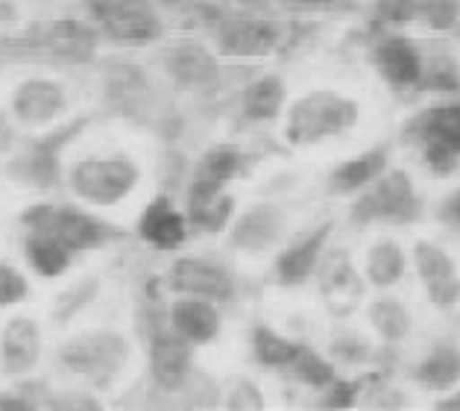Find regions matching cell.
Wrapping results in <instances>:
<instances>
[{
	"instance_id": "d6986e66",
	"label": "cell",
	"mask_w": 460,
	"mask_h": 411,
	"mask_svg": "<svg viewBox=\"0 0 460 411\" xmlns=\"http://www.w3.org/2000/svg\"><path fill=\"white\" fill-rule=\"evenodd\" d=\"M65 106H68L65 88L53 80H41V76L21 83L18 92L13 94V115L27 127L50 124L65 112Z\"/></svg>"
},
{
	"instance_id": "30bf717a",
	"label": "cell",
	"mask_w": 460,
	"mask_h": 411,
	"mask_svg": "<svg viewBox=\"0 0 460 411\" xmlns=\"http://www.w3.org/2000/svg\"><path fill=\"white\" fill-rule=\"evenodd\" d=\"M334 224L325 220V224L314 227L305 236H299L296 241H290L288 247L276 255L273 262V282L279 288H299L305 285L314 273L320 271V262L329 247Z\"/></svg>"
},
{
	"instance_id": "603a6c76",
	"label": "cell",
	"mask_w": 460,
	"mask_h": 411,
	"mask_svg": "<svg viewBox=\"0 0 460 411\" xmlns=\"http://www.w3.org/2000/svg\"><path fill=\"white\" fill-rule=\"evenodd\" d=\"M164 71L182 88H208L217 80V59L203 44L182 41L164 53Z\"/></svg>"
},
{
	"instance_id": "ffe728a7",
	"label": "cell",
	"mask_w": 460,
	"mask_h": 411,
	"mask_svg": "<svg viewBox=\"0 0 460 411\" xmlns=\"http://www.w3.org/2000/svg\"><path fill=\"white\" fill-rule=\"evenodd\" d=\"M188 229H190L188 215L179 212L167 194L155 197L138 218V236L155 250H167V253L179 250L188 238Z\"/></svg>"
},
{
	"instance_id": "83f0119b",
	"label": "cell",
	"mask_w": 460,
	"mask_h": 411,
	"mask_svg": "<svg viewBox=\"0 0 460 411\" xmlns=\"http://www.w3.org/2000/svg\"><path fill=\"white\" fill-rule=\"evenodd\" d=\"M24 255L30 262V268L36 271L44 280H53V276H62L71 264V250L65 244L50 236V232H27L24 238Z\"/></svg>"
},
{
	"instance_id": "4dcf8cb0",
	"label": "cell",
	"mask_w": 460,
	"mask_h": 411,
	"mask_svg": "<svg viewBox=\"0 0 460 411\" xmlns=\"http://www.w3.org/2000/svg\"><path fill=\"white\" fill-rule=\"evenodd\" d=\"M367 317H369V324H373L376 335L385 344L405 341L408 332H411V324H413L408 306L402 303V299H396V297H378V299H373L369 308H367Z\"/></svg>"
},
{
	"instance_id": "d590c367",
	"label": "cell",
	"mask_w": 460,
	"mask_h": 411,
	"mask_svg": "<svg viewBox=\"0 0 460 411\" xmlns=\"http://www.w3.org/2000/svg\"><path fill=\"white\" fill-rule=\"evenodd\" d=\"M97 280H85V282H80V285H74V288H68L59 299H56V308H53V317L56 320H62V324H68V320L80 312L83 306H88L94 299V294H97Z\"/></svg>"
},
{
	"instance_id": "7a4b0ae2",
	"label": "cell",
	"mask_w": 460,
	"mask_h": 411,
	"mask_svg": "<svg viewBox=\"0 0 460 411\" xmlns=\"http://www.w3.org/2000/svg\"><path fill=\"white\" fill-rule=\"evenodd\" d=\"M420 218V194L408 171H385L378 180L355 194V203L349 206V224L364 227H408Z\"/></svg>"
},
{
	"instance_id": "e0dca14e",
	"label": "cell",
	"mask_w": 460,
	"mask_h": 411,
	"mask_svg": "<svg viewBox=\"0 0 460 411\" xmlns=\"http://www.w3.org/2000/svg\"><path fill=\"white\" fill-rule=\"evenodd\" d=\"M243 150L234 144H215L197 159L194 174H190L185 197H215L226 192V185L243 174Z\"/></svg>"
},
{
	"instance_id": "f546056e",
	"label": "cell",
	"mask_w": 460,
	"mask_h": 411,
	"mask_svg": "<svg viewBox=\"0 0 460 411\" xmlns=\"http://www.w3.org/2000/svg\"><path fill=\"white\" fill-rule=\"evenodd\" d=\"M408 271V259H405V250L399 247L396 241L390 238H381L376 241L373 247L367 253V282L376 285V288H390L396 285L402 276Z\"/></svg>"
},
{
	"instance_id": "4fadbf2b",
	"label": "cell",
	"mask_w": 460,
	"mask_h": 411,
	"mask_svg": "<svg viewBox=\"0 0 460 411\" xmlns=\"http://www.w3.org/2000/svg\"><path fill=\"white\" fill-rule=\"evenodd\" d=\"M288 229V215L276 203H255L229 227V247L243 255H261L273 250Z\"/></svg>"
},
{
	"instance_id": "d6a6232c",
	"label": "cell",
	"mask_w": 460,
	"mask_h": 411,
	"mask_svg": "<svg viewBox=\"0 0 460 411\" xmlns=\"http://www.w3.org/2000/svg\"><path fill=\"white\" fill-rule=\"evenodd\" d=\"M329 355L334 364H343V368H364V364L373 359V344H369V338H364L361 332L343 329L332 338Z\"/></svg>"
},
{
	"instance_id": "1f68e13d",
	"label": "cell",
	"mask_w": 460,
	"mask_h": 411,
	"mask_svg": "<svg viewBox=\"0 0 460 411\" xmlns=\"http://www.w3.org/2000/svg\"><path fill=\"white\" fill-rule=\"evenodd\" d=\"M288 373L294 376L296 382L314 388V391H323V388H329L334 380H338V364L332 359H325V355H320L314 347H308V344H299V353Z\"/></svg>"
},
{
	"instance_id": "44dd1931",
	"label": "cell",
	"mask_w": 460,
	"mask_h": 411,
	"mask_svg": "<svg viewBox=\"0 0 460 411\" xmlns=\"http://www.w3.org/2000/svg\"><path fill=\"white\" fill-rule=\"evenodd\" d=\"M167 320L171 326L185 335L190 344H211L220 335V308L215 299H203V297H185L179 294V299H173L171 312H167Z\"/></svg>"
},
{
	"instance_id": "52a82bcc",
	"label": "cell",
	"mask_w": 460,
	"mask_h": 411,
	"mask_svg": "<svg viewBox=\"0 0 460 411\" xmlns=\"http://www.w3.org/2000/svg\"><path fill=\"white\" fill-rule=\"evenodd\" d=\"M92 9L109 36L123 44H150L164 32L147 0H92Z\"/></svg>"
},
{
	"instance_id": "bcb514c9",
	"label": "cell",
	"mask_w": 460,
	"mask_h": 411,
	"mask_svg": "<svg viewBox=\"0 0 460 411\" xmlns=\"http://www.w3.org/2000/svg\"><path fill=\"white\" fill-rule=\"evenodd\" d=\"M455 32H457V39H460V24H457V27H455Z\"/></svg>"
},
{
	"instance_id": "3957f363",
	"label": "cell",
	"mask_w": 460,
	"mask_h": 411,
	"mask_svg": "<svg viewBox=\"0 0 460 411\" xmlns=\"http://www.w3.org/2000/svg\"><path fill=\"white\" fill-rule=\"evenodd\" d=\"M21 224H24L30 232H50V236L59 238L71 253L100 250V247H106L109 241L123 236L118 227H111L106 220L83 212V209L50 206V203L30 206L27 212L21 215Z\"/></svg>"
},
{
	"instance_id": "b9f144b4",
	"label": "cell",
	"mask_w": 460,
	"mask_h": 411,
	"mask_svg": "<svg viewBox=\"0 0 460 411\" xmlns=\"http://www.w3.org/2000/svg\"><path fill=\"white\" fill-rule=\"evenodd\" d=\"M434 218L440 220L443 227H448L452 232H460V188H455L452 194H446L437 206Z\"/></svg>"
},
{
	"instance_id": "9c48e42d",
	"label": "cell",
	"mask_w": 460,
	"mask_h": 411,
	"mask_svg": "<svg viewBox=\"0 0 460 411\" xmlns=\"http://www.w3.org/2000/svg\"><path fill=\"white\" fill-rule=\"evenodd\" d=\"M317 273H320V294H323L325 308H329L334 317L355 315V308L361 306L369 282H367V276L361 280V273L346 259V253L343 250L325 253Z\"/></svg>"
},
{
	"instance_id": "60d3db41",
	"label": "cell",
	"mask_w": 460,
	"mask_h": 411,
	"mask_svg": "<svg viewBox=\"0 0 460 411\" xmlns=\"http://www.w3.org/2000/svg\"><path fill=\"white\" fill-rule=\"evenodd\" d=\"M100 403L85 391H62L53 394L50 399V411H97Z\"/></svg>"
},
{
	"instance_id": "ee69618b",
	"label": "cell",
	"mask_w": 460,
	"mask_h": 411,
	"mask_svg": "<svg viewBox=\"0 0 460 411\" xmlns=\"http://www.w3.org/2000/svg\"><path fill=\"white\" fill-rule=\"evenodd\" d=\"M13 138H15V132H13V127H9L6 115L0 112V153H4L9 144H13Z\"/></svg>"
},
{
	"instance_id": "ba28073f",
	"label": "cell",
	"mask_w": 460,
	"mask_h": 411,
	"mask_svg": "<svg viewBox=\"0 0 460 411\" xmlns=\"http://www.w3.org/2000/svg\"><path fill=\"white\" fill-rule=\"evenodd\" d=\"M167 288L173 294L185 297H203L215 299V303H232L234 299V280L226 268L217 262L194 259V255H182L167 271Z\"/></svg>"
},
{
	"instance_id": "8992f818",
	"label": "cell",
	"mask_w": 460,
	"mask_h": 411,
	"mask_svg": "<svg viewBox=\"0 0 460 411\" xmlns=\"http://www.w3.org/2000/svg\"><path fill=\"white\" fill-rule=\"evenodd\" d=\"M88 121H74V124L62 127L44 136L39 141H32L24 153L6 165V174L13 176L18 185H27V188H53L59 183V153L62 147L74 138V132H80Z\"/></svg>"
},
{
	"instance_id": "8d00e7d4",
	"label": "cell",
	"mask_w": 460,
	"mask_h": 411,
	"mask_svg": "<svg viewBox=\"0 0 460 411\" xmlns=\"http://www.w3.org/2000/svg\"><path fill=\"white\" fill-rule=\"evenodd\" d=\"M223 408H234V411H255V408H264V397H261V388H258L252 380H234L229 391H223Z\"/></svg>"
},
{
	"instance_id": "8fae6325",
	"label": "cell",
	"mask_w": 460,
	"mask_h": 411,
	"mask_svg": "<svg viewBox=\"0 0 460 411\" xmlns=\"http://www.w3.org/2000/svg\"><path fill=\"white\" fill-rule=\"evenodd\" d=\"M15 44L24 48H39L56 53V57H68V59H88L97 48V32L74 18H56V21H39L32 24L24 36L13 39Z\"/></svg>"
},
{
	"instance_id": "484cf974",
	"label": "cell",
	"mask_w": 460,
	"mask_h": 411,
	"mask_svg": "<svg viewBox=\"0 0 460 411\" xmlns=\"http://www.w3.org/2000/svg\"><path fill=\"white\" fill-rule=\"evenodd\" d=\"M299 344L302 341L288 338L282 332L270 329L267 324H255L250 329L252 362L264 371H290V364H294L296 353H299Z\"/></svg>"
},
{
	"instance_id": "4316f807",
	"label": "cell",
	"mask_w": 460,
	"mask_h": 411,
	"mask_svg": "<svg viewBox=\"0 0 460 411\" xmlns=\"http://www.w3.org/2000/svg\"><path fill=\"white\" fill-rule=\"evenodd\" d=\"M285 83L279 76L267 74V76H258L255 83H250L243 88L241 94V109L243 115L255 121V124H267V121H276L282 115L285 109Z\"/></svg>"
},
{
	"instance_id": "5bb4252c",
	"label": "cell",
	"mask_w": 460,
	"mask_h": 411,
	"mask_svg": "<svg viewBox=\"0 0 460 411\" xmlns=\"http://www.w3.org/2000/svg\"><path fill=\"white\" fill-rule=\"evenodd\" d=\"M194 347L185 335L171 329H159L150 338V376L162 394H173L194 371Z\"/></svg>"
},
{
	"instance_id": "836d02e7",
	"label": "cell",
	"mask_w": 460,
	"mask_h": 411,
	"mask_svg": "<svg viewBox=\"0 0 460 411\" xmlns=\"http://www.w3.org/2000/svg\"><path fill=\"white\" fill-rule=\"evenodd\" d=\"M220 388L208 380L206 373H199L197 368L190 371V376L173 391V397H179L182 403L179 406H188V408H215L220 406Z\"/></svg>"
},
{
	"instance_id": "e575fe53",
	"label": "cell",
	"mask_w": 460,
	"mask_h": 411,
	"mask_svg": "<svg viewBox=\"0 0 460 411\" xmlns=\"http://www.w3.org/2000/svg\"><path fill=\"white\" fill-rule=\"evenodd\" d=\"M417 18L437 32H455L460 24V0H417Z\"/></svg>"
},
{
	"instance_id": "d4e9b609",
	"label": "cell",
	"mask_w": 460,
	"mask_h": 411,
	"mask_svg": "<svg viewBox=\"0 0 460 411\" xmlns=\"http://www.w3.org/2000/svg\"><path fill=\"white\" fill-rule=\"evenodd\" d=\"M411 380L425 391L448 394L460 385V347L455 341L434 344L431 353L413 368Z\"/></svg>"
},
{
	"instance_id": "7402d4cb",
	"label": "cell",
	"mask_w": 460,
	"mask_h": 411,
	"mask_svg": "<svg viewBox=\"0 0 460 411\" xmlns=\"http://www.w3.org/2000/svg\"><path fill=\"white\" fill-rule=\"evenodd\" d=\"M41 359V329L30 317H13L0 332V364L6 373H30Z\"/></svg>"
},
{
	"instance_id": "6da1fadb",
	"label": "cell",
	"mask_w": 460,
	"mask_h": 411,
	"mask_svg": "<svg viewBox=\"0 0 460 411\" xmlns=\"http://www.w3.org/2000/svg\"><path fill=\"white\" fill-rule=\"evenodd\" d=\"M358 118H361V109L352 97H343L332 88H314L290 103L285 118V141L290 147H311V144L349 132Z\"/></svg>"
},
{
	"instance_id": "9a60e30c",
	"label": "cell",
	"mask_w": 460,
	"mask_h": 411,
	"mask_svg": "<svg viewBox=\"0 0 460 411\" xmlns=\"http://www.w3.org/2000/svg\"><path fill=\"white\" fill-rule=\"evenodd\" d=\"M373 68L393 92H408L422 85L425 57L405 36H387L373 48Z\"/></svg>"
},
{
	"instance_id": "ac0fdd59",
	"label": "cell",
	"mask_w": 460,
	"mask_h": 411,
	"mask_svg": "<svg viewBox=\"0 0 460 411\" xmlns=\"http://www.w3.org/2000/svg\"><path fill=\"white\" fill-rule=\"evenodd\" d=\"M390 162V147L387 144H376V147L361 150L352 159H343L341 165H334L329 180H325V192L332 197H355L364 188H369L381 174L387 171Z\"/></svg>"
},
{
	"instance_id": "5b68a950",
	"label": "cell",
	"mask_w": 460,
	"mask_h": 411,
	"mask_svg": "<svg viewBox=\"0 0 460 411\" xmlns=\"http://www.w3.org/2000/svg\"><path fill=\"white\" fill-rule=\"evenodd\" d=\"M59 362L76 376H88L97 385H106L109 380L127 368L129 362V344L118 332H85V335L71 338L59 350Z\"/></svg>"
},
{
	"instance_id": "277c9868",
	"label": "cell",
	"mask_w": 460,
	"mask_h": 411,
	"mask_svg": "<svg viewBox=\"0 0 460 411\" xmlns=\"http://www.w3.org/2000/svg\"><path fill=\"white\" fill-rule=\"evenodd\" d=\"M141 180L138 165L129 156H92L71 168V192L94 206H115L136 192Z\"/></svg>"
},
{
	"instance_id": "cb8c5ba5",
	"label": "cell",
	"mask_w": 460,
	"mask_h": 411,
	"mask_svg": "<svg viewBox=\"0 0 460 411\" xmlns=\"http://www.w3.org/2000/svg\"><path fill=\"white\" fill-rule=\"evenodd\" d=\"M405 136H411L422 147H448L460 156V103L425 109L405 127Z\"/></svg>"
},
{
	"instance_id": "f6af8a7d",
	"label": "cell",
	"mask_w": 460,
	"mask_h": 411,
	"mask_svg": "<svg viewBox=\"0 0 460 411\" xmlns=\"http://www.w3.org/2000/svg\"><path fill=\"white\" fill-rule=\"evenodd\" d=\"M434 408H446V411H460V391H448V397L443 399H437V406Z\"/></svg>"
},
{
	"instance_id": "f35d334b",
	"label": "cell",
	"mask_w": 460,
	"mask_h": 411,
	"mask_svg": "<svg viewBox=\"0 0 460 411\" xmlns=\"http://www.w3.org/2000/svg\"><path fill=\"white\" fill-rule=\"evenodd\" d=\"M27 297H30L27 276L21 273L18 268H13V264L0 262V308L24 303Z\"/></svg>"
},
{
	"instance_id": "ab89813d",
	"label": "cell",
	"mask_w": 460,
	"mask_h": 411,
	"mask_svg": "<svg viewBox=\"0 0 460 411\" xmlns=\"http://www.w3.org/2000/svg\"><path fill=\"white\" fill-rule=\"evenodd\" d=\"M282 4L290 13H302V15H311V13L338 15V13H355L358 9L355 0H282Z\"/></svg>"
},
{
	"instance_id": "7c38bea8",
	"label": "cell",
	"mask_w": 460,
	"mask_h": 411,
	"mask_svg": "<svg viewBox=\"0 0 460 411\" xmlns=\"http://www.w3.org/2000/svg\"><path fill=\"white\" fill-rule=\"evenodd\" d=\"M413 268H417V276L425 288V297L434 306L448 308L460 303V271L440 244L434 241L413 244Z\"/></svg>"
},
{
	"instance_id": "74e56055",
	"label": "cell",
	"mask_w": 460,
	"mask_h": 411,
	"mask_svg": "<svg viewBox=\"0 0 460 411\" xmlns=\"http://www.w3.org/2000/svg\"><path fill=\"white\" fill-rule=\"evenodd\" d=\"M364 385L361 380H334L329 388H323V397H320V408H352L358 403V397H361Z\"/></svg>"
},
{
	"instance_id": "f1b7e54d",
	"label": "cell",
	"mask_w": 460,
	"mask_h": 411,
	"mask_svg": "<svg viewBox=\"0 0 460 411\" xmlns=\"http://www.w3.org/2000/svg\"><path fill=\"white\" fill-rule=\"evenodd\" d=\"M185 215L190 229L199 232H217L229 229L232 215H234V197L229 192H220L215 197H185Z\"/></svg>"
},
{
	"instance_id": "2e32d148",
	"label": "cell",
	"mask_w": 460,
	"mask_h": 411,
	"mask_svg": "<svg viewBox=\"0 0 460 411\" xmlns=\"http://www.w3.org/2000/svg\"><path fill=\"white\" fill-rule=\"evenodd\" d=\"M279 39L282 30L267 18H229L217 30V50L232 59H261L279 48Z\"/></svg>"
},
{
	"instance_id": "7bdbcfd3",
	"label": "cell",
	"mask_w": 460,
	"mask_h": 411,
	"mask_svg": "<svg viewBox=\"0 0 460 411\" xmlns=\"http://www.w3.org/2000/svg\"><path fill=\"white\" fill-rule=\"evenodd\" d=\"M32 408H36V406H32L30 403V399L27 397H21V394H0V411H32Z\"/></svg>"
}]
</instances>
